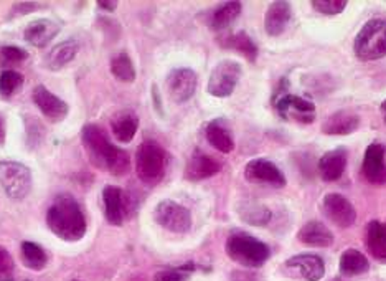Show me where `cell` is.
<instances>
[{"mask_svg": "<svg viewBox=\"0 0 386 281\" xmlns=\"http://www.w3.org/2000/svg\"><path fill=\"white\" fill-rule=\"evenodd\" d=\"M83 144L92 164L111 172L112 176H126L131 161L126 151L112 144L101 127L87 124L83 127Z\"/></svg>", "mask_w": 386, "mask_h": 281, "instance_id": "cell-1", "label": "cell"}, {"mask_svg": "<svg viewBox=\"0 0 386 281\" xmlns=\"http://www.w3.org/2000/svg\"><path fill=\"white\" fill-rule=\"evenodd\" d=\"M46 223L56 237L66 242H78L86 233L85 213L70 193L55 198L46 213Z\"/></svg>", "mask_w": 386, "mask_h": 281, "instance_id": "cell-2", "label": "cell"}, {"mask_svg": "<svg viewBox=\"0 0 386 281\" xmlns=\"http://www.w3.org/2000/svg\"><path fill=\"white\" fill-rule=\"evenodd\" d=\"M226 253L233 262L246 268H259L271 257L269 247L266 243L245 232L230 235L226 242Z\"/></svg>", "mask_w": 386, "mask_h": 281, "instance_id": "cell-3", "label": "cell"}, {"mask_svg": "<svg viewBox=\"0 0 386 281\" xmlns=\"http://www.w3.org/2000/svg\"><path fill=\"white\" fill-rule=\"evenodd\" d=\"M168 156L166 149L156 141H146L137 147L136 152V172L147 186H156L167 172Z\"/></svg>", "mask_w": 386, "mask_h": 281, "instance_id": "cell-4", "label": "cell"}, {"mask_svg": "<svg viewBox=\"0 0 386 281\" xmlns=\"http://www.w3.org/2000/svg\"><path fill=\"white\" fill-rule=\"evenodd\" d=\"M353 52L362 61H373L386 56V20L372 18L363 25L353 43Z\"/></svg>", "mask_w": 386, "mask_h": 281, "instance_id": "cell-5", "label": "cell"}, {"mask_svg": "<svg viewBox=\"0 0 386 281\" xmlns=\"http://www.w3.org/2000/svg\"><path fill=\"white\" fill-rule=\"evenodd\" d=\"M0 186L10 198L20 201L32 191V172L20 162L2 161L0 162Z\"/></svg>", "mask_w": 386, "mask_h": 281, "instance_id": "cell-6", "label": "cell"}, {"mask_svg": "<svg viewBox=\"0 0 386 281\" xmlns=\"http://www.w3.org/2000/svg\"><path fill=\"white\" fill-rule=\"evenodd\" d=\"M241 78V65L233 60H223L215 66L208 80V93L216 98H226L233 93Z\"/></svg>", "mask_w": 386, "mask_h": 281, "instance_id": "cell-7", "label": "cell"}, {"mask_svg": "<svg viewBox=\"0 0 386 281\" xmlns=\"http://www.w3.org/2000/svg\"><path fill=\"white\" fill-rule=\"evenodd\" d=\"M156 221L161 227L173 233H185L192 227V216L188 208L173 201H162L156 207Z\"/></svg>", "mask_w": 386, "mask_h": 281, "instance_id": "cell-8", "label": "cell"}, {"mask_svg": "<svg viewBox=\"0 0 386 281\" xmlns=\"http://www.w3.org/2000/svg\"><path fill=\"white\" fill-rule=\"evenodd\" d=\"M274 108L279 112L282 120H292L299 122H313L316 120V106L311 101L301 98V96L281 93L274 98Z\"/></svg>", "mask_w": 386, "mask_h": 281, "instance_id": "cell-9", "label": "cell"}, {"mask_svg": "<svg viewBox=\"0 0 386 281\" xmlns=\"http://www.w3.org/2000/svg\"><path fill=\"white\" fill-rule=\"evenodd\" d=\"M322 211L328 221L341 228L352 227L357 221L355 207L342 193H327L322 201Z\"/></svg>", "mask_w": 386, "mask_h": 281, "instance_id": "cell-10", "label": "cell"}, {"mask_svg": "<svg viewBox=\"0 0 386 281\" xmlns=\"http://www.w3.org/2000/svg\"><path fill=\"white\" fill-rule=\"evenodd\" d=\"M167 90L171 100L177 105L188 101L197 90V75L190 68L173 70L167 78Z\"/></svg>", "mask_w": 386, "mask_h": 281, "instance_id": "cell-11", "label": "cell"}, {"mask_svg": "<svg viewBox=\"0 0 386 281\" xmlns=\"http://www.w3.org/2000/svg\"><path fill=\"white\" fill-rule=\"evenodd\" d=\"M362 171L368 182L377 184V186L386 184V149L383 144L373 142L367 147Z\"/></svg>", "mask_w": 386, "mask_h": 281, "instance_id": "cell-12", "label": "cell"}, {"mask_svg": "<svg viewBox=\"0 0 386 281\" xmlns=\"http://www.w3.org/2000/svg\"><path fill=\"white\" fill-rule=\"evenodd\" d=\"M245 177L251 182H264L274 187L286 186V176L274 162L267 159H253L245 167Z\"/></svg>", "mask_w": 386, "mask_h": 281, "instance_id": "cell-13", "label": "cell"}, {"mask_svg": "<svg viewBox=\"0 0 386 281\" xmlns=\"http://www.w3.org/2000/svg\"><path fill=\"white\" fill-rule=\"evenodd\" d=\"M33 101L38 106V110L48 117L51 122H60L63 121L66 115H68V105L63 100H60L58 96H55L51 91L45 88L43 85L37 86L33 90Z\"/></svg>", "mask_w": 386, "mask_h": 281, "instance_id": "cell-14", "label": "cell"}, {"mask_svg": "<svg viewBox=\"0 0 386 281\" xmlns=\"http://www.w3.org/2000/svg\"><path fill=\"white\" fill-rule=\"evenodd\" d=\"M291 17L292 10L289 2H284V0L272 2L264 15L266 33L271 35V37H279L281 33L286 32L287 25L291 22Z\"/></svg>", "mask_w": 386, "mask_h": 281, "instance_id": "cell-15", "label": "cell"}, {"mask_svg": "<svg viewBox=\"0 0 386 281\" xmlns=\"http://www.w3.org/2000/svg\"><path fill=\"white\" fill-rule=\"evenodd\" d=\"M347 149L337 147V149L328 151L318 161V174L326 182H336L343 176L347 169Z\"/></svg>", "mask_w": 386, "mask_h": 281, "instance_id": "cell-16", "label": "cell"}, {"mask_svg": "<svg viewBox=\"0 0 386 281\" xmlns=\"http://www.w3.org/2000/svg\"><path fill=\"white\" fill-rule=\"evenodd\" d=\"M286 267L297 270L301 277L307 281H321L326 275V265H323L322 258L311 253L296 255V257L287 260Z\"/></svg>", "mask_w": 386, "mask_h": 281, "instance_id": "cell-17", "label": "cell"}, {"mask_svg": "<svg viewBox=\"0 0 386 281\" xmlns=\"http://www.w3.org/2000/svg\"><path fill=\"white\" fill-rule=\"evenodd\" d=\"M221 171V164L215 161L212 156L205 154L202 151H195L187 162V171L185 176L190 181H203V179L213 177L215 174Z\"/></svg>", "mask_w": 386, "mask_h": 281, "instance_id": "cell-18", "label": "cell"}, {"mask_svg": "<svg viewBox=\"0 0 386 281\" xmlns=\"http://www.w3.org/2000/svg\"><path fill=\"white\" fill-rule=\"evenodd\" d=\"M60 32V27L48 18H40L35 22H30L25 27L23 37L30 45L37 48H43L53 40Z\"/></svg>", "mask_w": 386, "mask_h": 281, "instance_id": "cell-19", "label": "cell"}, {"mask_svg": "<svg viewBox=\"0 0 386 281\" xmlns=\"http://www.w3.org/2000/svg\"><path fill=\"white\" fill-rule=\"evenodd\" d=\"M360 116L353 111H337L328 116L322 124V131L328 136H347L358 129Z\"/></svg>", "mask_w": 386, "mask_h": 281, "instance_id": "cell-20", "label": "cell"}, {"mask_svg": "<svg viewBox=\"0 0 386 281\" xmlns=\"http://www.w3.org/2000/svg\"><path fill=\"white\" fill-rule=\"evenodd\" d=\"M102 198H104V212L107 222L111 225H122L127 208L124 192H122L119 187L107 186L104 191H102Z\"/></svg>", "mask_w": 386, "mask_h": 281, "instance_id": "cell-21", "label": "cell"}, {"mask_svg": "<svg viewBox=\"0 0 386 281\" xmlns=\"http://www.w3.org/2000/svg\"><path fill=\"white\" fill-rule=\"evenodd\" d=\"M297 238H299L301 243L307 245V247H317V248L331 247V245L333 243V233L326 227V225L317 221L304 223L299 230V233H297Z\"/></svg>", "mask_w": 386, "mask_h": 281, "instance_id": "cell-22", "label": "cell"}, {"mask_svg": "<svg viewBox=\"0 0 386 281\" xmlns=\"http://www.w3.org/2000/svg\"><path fill=\"white\" fill-rule=\"evenodd\" d=\"M111 129L119 142H131L139 129V117L131 110L117 111L111 120Z\"/></svg>", "mask_w": 386, "mask_h": 281, "instance_id": "cell-23", "label": "cell"}, {"mask_svg": "<svg viewBox=\"0 0 386 281\" xmlns=\"http://www.w3.org/2000/svg\"><path fill=\"white\" fill-rule=\"evenodd\" d=\"M78 50H80V45L73 38L58 43L56 47L51 48L50 52L45 55V58H43L45 68L53 70V71L61 70L65 65H68L70 61L75 58L76 53H78Z\"/></svg>", "mask_w": 386, "mask_h": 281, "instance_id": "cell-24", "label": "cell"}, {"mask_svg": "<svg viewBox=\"0 0 386 281\" xmlns=\"http://www.w3.org/2000/svg\"><path fill=\"white\" fill-rule=\"evenodd\" d=\"M205 134H207V141L216 151L223 152V154H230V152L235 149L233 134H231V131L225 126V122L221 120L210 122Z\"/></svg>", "mask_w": 386, "mask_h": 281, "instance_id": "cell-25", "label": "cell"}, {"mask_svg": "<svg viewBox=\"0 0 386 281\" xmlns=\"http://www.w3.org/2000/svg\"><path fill=\"white\" fill-rule=\"evenodd\" d=\"M367 247L380 262H386V223L370 222L367 230Z\"/></svg>", "mask_w": 386, "mask_h": 281, "instance_id": "cell-26", "label": "cell"}, {"mask_svg": "<svg viewBox=\"0 0 386 281\" xmlns=\"http://www.w3.org/2000/svg\"><path fill=\"white\" fill-rule=\"evenodd\" d=\"M370 263L362 252L355 248H348L341 257V273L343 277H357V275L367 273Z\"/></svg>", "mask_w": 386, "mask_h": 281, "instance_id": "cell-27", "label": "cell"}, {"mask_svg": "<svg viewBox=\"0 0 386 281\" xmlns=\"http://www.w3.org/2000/svg\"><path fill=\"white\" fill-rule=\"evenodd\" d=\"M241 4L240 2H226L215 9L212 15H210V27L215 30H223L230 27L241 14Z\"/></svg>", "mask_w": 386, "mask_h": 281, "instance_id": "cell-28", "label": "cell"}, {"mask_svg": "<svg viewBox=\"0 0 386 281\" xmlns=\"http://www.w3.org/2000/svg\"><path fill=\"white\" fill-rule=\"evenodd\" d=\"M240 217L241 221H245L250 225H256V227H261V225H266L271 221V211L264 206L257 202H245L240 206Z\"/></svg>", "mask_w": 386, "mask_h": 281, "instance_id": "cell-29", "label": "cell"}, {"mask_svg": "<svg viewBox=\"0 0 386 281\" xmlns=\"http://www.w3.org/2000/svg\"><path fill=\"white\" fill-rule=\"evenodd\" d=\"M22 262L27 268L33 270V272H40L48 263V257H46L45 250L40 245L33 242H23L22 243Z\"/></svg>", "mask_w": 386, "mask_h": 281, "instance_id": "cell-30", "label": "cell"}, {"mask_svg": "<svg viewBox=\"0 0 386 281\" xmlns=\"http://www.w3.org/2000/svg\"><path fill=\"white\" fill-rule=\"evenodd\" d=\"M221 43H223L225 47L233 48V50H236V52L243 53L250 61H254L256 60L257 48H256L254 42H253V40H251V37H250L248 33L238 32V33H235V35H230V37H226Z\"/></svg>", "mask_w": 386, "mask_h": 281, "instance_id": "cell-31", "label": "cell"}, {"mask_svg": "<svg viewBox=\"0 0 386 281\" xmlns=\"http://www.w3.org/2000/svg\"><path fill=\"white\" fill-rule=\"evenodd\" d=\"M111 73L119 81L124 83H132L136 80V68H134L131 56L126 52H121L112 56L111 60Z\"/></svg>", "mask_w": 386, "mask_h": 281, "instance_id": "cell-32", "label": "cell"}, {"mask_svg": "<svg viewBox=\"0 0 386 281\" xmlns=\"http://www.w3.org/2000/svg\"><path fill=\"white\" fill-rule=\"evenodd\" d=\"M23 76L14 70H7L0 75V95L12 96L22 88Z\"/></svg>", "mask_w": 386, "mask_h": 281, "instance_id": "cell-33", "label": "cell"}, {"mask_svg": "<svg viewBox=\"0 0 386 281\" xmlns=\"http://www.w3.org/2000/svg\"><path fill=\"white\" fill-rule=\"evenodd\" d=\"M311 5L318 14L338 15L347 7V2H345V0H313Z\"/></svg>", "mask_w": 386, "mask_h": 281, "instance_id": "cell-34", "label": "cell"}, {"mask_svg": "<svg viewBox=\"0 0 386 281\" xmlns=\"http://www.w3.org/2000/svg\"><path fill=\"white\" fill-rule=\"evenodd\" d=\"M28 58V53L18 47H2L0 48V61L4 65L22 63Z\"/></svg>", "mask_w": 386, "mask_h": 281, "instance_id": "cell-35", "label": "cell"}, {"mask_svg": "<svg viewBox=\"0 0 386 281\" xmlns=\"http://www.w3.org/2000/svg\"><path fill=\"white\" fill-rule=\"evenodd\" d=\"M188 275L183 272V268L180 270H167V272H161L154 277V281H187Z\"/></svg>", "mask_w": 386, "mask_h": 281, "instance_id": "cell-36", "label": "cell"}, {"mask_svg": "<svg viewBox=\"0 0 386 281\" xmlns=\"http://www.w3.org/2000/svg\"><path fill=\"white\" fill-rule=\"evenodd\" d=\"M14 272L12 255L7 252V248L0 247V277H9Z\"/></svg>", "mask_w": 386, "mask_h": 281, "instance_id": "cell-37", "label": "cell"}, {"mask_svg": "<svg viewBox=\"0 0 386 281\" xmlns=\"http://www.w3.org/2000/svg\"><path fill=\"white\" fill-rule=\"evenodd\" d=\"M97 7L107 10V12H114L117 9V2H97Z\"/></svg>", "mask_w": 386, "mask_h": 281, "instance_id": "cell-38", "label": "cell"}, {"mask_svg": "<svg viewBox=\"0 0 386 281\" xmlns=\"http://www.w3.org/2000/svg\"><path fill=\"white\" fill-rule=\"evenodd\" d=\"M5 134H7V132H5V120L4 116L0 115V146L5 144Z\"/></svg>", "mask_w": 386, "mask_h": 281, "instance_id": "cell-39", "label": "cell"}, {"mask_svg": "<svg viewBox=\"0 0 386 281\" xmlns=\"http://www.w3.org/2000/svg\"><path fill=\"white\" fill-rule=\"evenodd\" d=\"M233 281H254L248 273H233Z\"/></svg>", "mask_w": 386, "mask_h": 281, "instance_id": "cell-40", "label": "cell"}, {"mask_svg": "<svg viewBox=\"0 0 386 281\" xmlns=\"http://www.w3.org/2000/svg\"><path fill=\"white\" fill-rule=\"evenodd\" d=\"M382 112H383V121L386 122V100L382 103Z\"/></svg>", "mask_w": 386, "mask_h": 281, "instance_id": "cell-41", "label": "cell"}, {"mask_svg": "<svg viewBox=\"0 0 386 281\" xmlns=\"http://www.w3.org/2000/svg\"><path fill=\"white\" fill-rule=\"evenodd\" d=\"M4 281H10V280H4Z\"/></svg>", "mask_w": 386, "mask_h": 281, "instance_id": "cell-42", "label": "cell"}, {"mask_svg": "<svg viewBox=\"0 0 386 281\" xmlns=\"http://www.w3.org/2000/svg\"><path fill=\"white\" fill-rule=\"evenodd\" d=\"M73 281H80V280H73Z\"/></svg>", "mask_w": 386, "mask_h": 281, "instance_id": "cell-43", "label": "cell"}]
</instances>
